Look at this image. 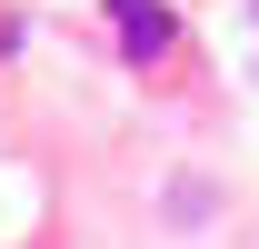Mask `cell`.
Segmentation results:
<instances>
[{
	"label": "cell",
	"instance_id": "1",
	"mask_svg": "<svg viewBox=\"0 0 259 249\" xmlns=\"http://www.w3.org/2000/svg\"><path fill=\"white\" fill-rule=\"evenodd\" d=\"M110 20H120V60H130V70H150V60L169 50V40H180L160 0H110Z\"/></svg>",
	"mask_w": 259,
	"mask_h": 249
}]
</instances>
